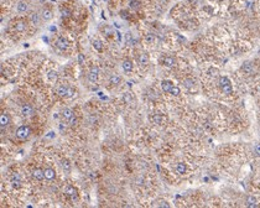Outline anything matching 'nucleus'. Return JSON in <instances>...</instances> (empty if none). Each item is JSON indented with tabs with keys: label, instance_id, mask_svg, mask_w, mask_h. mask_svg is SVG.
I'll list each match as a JSON object with an SVG mask.
<instances>
[{
	"label": "nucleus",
	"instance_id": "obj_14",
	"mask_svg": "<svg viewBox=\"0 0 260 208\" xmlns=\"http://www.w3.org/2000/svg\"><path fill=\"white\" fill-rule=\"evenodd\" d=\"M9 121H10V119H9V115L5 114V113H3L1 116H0V127H1V129L8 127Z\"/></svg>",
	"mask_w": 260,
	"mask_h": 208
},
{
	"label": "nucleus",
	"instance_id": "obj_2",
	"mask_svg": "<svg viewBox=\"0 0 260 208\" xmlns=\"http://www.w3.org/2000/svg\"><path fill=\"white\" fill-rule=\"evenodd\" d=\"M57 94H58L60 97L71 98V97H73V95H74V90L72 88L66 87V86H60V87H57Z\"/></svg>",
	"mask_w": 260,
	"mask_h": 208
},
{
	"label": "nucleus",
	"instance_id": "obj_13",
	"mask_svg": "<svg viewBox=\"0 0 260 208\" xmlns=\"http://www.w3.org/2000/svg\"><path fill=\"white\" fill-rule=\"evenodd\" d=\"M41 17L43 21H50L52 17H54V14H52L51 10H48V9H43L42 14H41Z\"/></svg>",
	"mask_w": 260,
	"mask_h": 208
},
{
	"label": "nucleus",
	"instance_id": "obj_42",
	"mask_svg": "<svg viewBox=\"0 0 260 208\" xmlns=\"http://www.w3.org/2000/svg\"><path fill=\"white\" fill-rule=\"evenodd\" d=\"M42 40L45 41L46 43H48V37H47V36H43V37H42Z\"/></svg>",
	"mask_w": 260,
	"mask_h": 208
},
{
	"label": "nucleus",
	"instance_id": "obj_37",
	"mask_svg": "<svg viewBox=\"0 0 260 208\" xmlns=\"http://www.w3.org/2000/svg\"><path fill=\"white\" fill-rule=\"evenodd\" d=\"M157 206H160V207H166V208H169V207H170V205H169V203H167L166 201H160Z\"/></svg>",
	"mask_w": 260,
	"mask_h": 208
},
{
	"label": "nucleus",
	"instance_id": "obj_21",
	"mask_svg": "<svg viewBox=\"0 0 260 208\" xmlns=\"http://www.w3.org/2000/svg\"><path fill=\"white\" fill-rule=\"evenodd\" d=\"M162 120H164V118H162L160 114H154L151 116V121H154V124H156V125H160L162 123Z\"/></svg>",
	"mask_w": 260,
	"mask_h": 208
},
{
	"label": "nucleus",
	"instance_id": "obj_33",
	"mask_svg": "<svg viewBox=\"0 0 260 208\" xmlns=\"http://www.w3.org/2000/svg\"><path fill=\"white\" fill-rule=\"evenodd\" d=\"M183 84H185V87H187V88H191V87L193 86V81L192 79H185Z\"/></svg>",
	"mask_w": 260,
	"mask_h": 208
},
{
	"label": "nucleus",
	"instance_id": "obj_30",
	"mask_svg": "<svg viewBox=\"0 0 260 208\" xmlns=\"http://www.w3.org/2000/svg\"><path fill=\"white\" fill-rule=\"evenodd\" d=\"M170 93L172 94V95H175V97H177V95H180L181 94V89L178 88V87H176V86H174L172 88H171V90H170Z\"/></svg>",
	"mask_w": 260,
	"mask_h": 208
},
{
	"label": "nucleus",
	"instance_id": "obj_6",
	"mask_svg": "<svg viewBox=\"0 0 260 208\" xmlns=\"http://www.w3.org/2000/svg\"><path fill=\"white\" fill-rule=\"evenodd\" d=\"M21 114L24 116H31L34 114V108L31 105H29V104H25L21 108Z\"/></svg>",
	"mask_w": 260,
	"mask_h": 208
},
{
	"label": "nucleus",
	"instance_id": "obj_8",
	"mask_svg": "<svg viewBox=\"0 0 260 208\" xmlns=\"http://www.w3.org/2000/svg\"><path fill=\"white\" fill-rule=\"evenodd\" d=\"M43 173H45V179L46 180H54L55 177H56V172H55V170L54 168H51V167H47V168H45L43 170Z\"/></svg>",
	"mask_w": 260,
	"mask_h": 208
},
{
	"label": "nucleus",
	"instance_id": "obj_27",
	"mask_svg": "<svg viewBox=\"0 0 260 208\" xmlns=\"http://www.w3.org/2000/svg\"><path fill=\"white\" fill-rule=\"evenodd\" d=\"M93 47H94L97 51H102V50H103V43H102V41L94 40V41H93Z\"/></svg>",
	"mask_w": 260,
	"mask_h": 208
},
{
	"label": "nucleus",
	"instance_id": "obj_19",
	"mask_svg": "<svg viewBox=\"0 0 260 208\" xmlns=\"http://www.w3.org/2000/svg\"><path fill=\"white\" fill-rule=\"evenodd\" d=\"M186 170H187V167L183 162H178L177 165H176V172L180 173V175H183V173L186 172Z\"/></svg>",
	"mask_w": 260,
	"mask_h": 208
},
{
	"label": "nucleus",
	"instance_id": "obj_17",
	"mask_svg": "<svg viewBox=\"0 0 260 208\" xmlns=\"http://www.w3.org/2000/svg\"><path fill=\"white\" fill-rule=\"evenodd\" d=\"M121 68L124 69V71H126V72H130L131 69H133V62H131V61H129V60L123 61V63H121Z\"/></svg>",
	"mask_w": 260,
	"mask_h": 208
},
{
	"label": "nucleus",
	"instance_id": "obj_12",
	"mask_svg": "<svg viewBox=\"0 0 260 208\" xmlns=\"http://www.w3.org/2000/svg\"><path fill=\"white\" fill-rule=\"evenodd\" d=\"M15 30H16V31H19V32L25 31V30H26V21H24V20L16 21V23H15Z\"/></svg>",
	"mask_w": 260,
	"mask_h": 208
},
{
	"label": "nucleus",
	"instance_id": "obj_18",
	"mask_svg": "<svg viewBox=\"0 0 260 208\" xmlns=\"http://www.w3.org/2000/svg\"><path fill=\"white\" fill-rule=\"evenodd\" d=\"M246 206L248 207H258V201L257 198L253 197V196H248L246 197Z\"/></svg>",
	"mask_w": 260,
	"mask_h": 208
},
{
	"label": "nucleus",
	"instance_id": "obj_25",
	"mask_svg": "<svg viewBox=\"0 0 260 208\" xmlns=\"http://www.w3.org/2000/svg\"><path fill=\"white\" fill-rule=\"evenodd\" d=\"M61 166H62V168H63L66 172H69V171H71V164L68 162V160H63V161L61 162Z\"/></svg>",
	"mask_w": 260,
	"mask_h": 208
},
{
	"label": "nucleus",
	"instance_id": "obj_38",
	"mask_svg": "<svg viewBox=\"0 0 260 208\" xmlns=\"http://www.w3.org/2000/svg\"><path fill=\"white\" fill-rule=\"evenodd\" d=\"M254 151H255V154L260 156V144H257L254 146Z\"/></svg>",
	"mask_w": 260,
	"mask_h": 208
},
{
	"label": "nucleus",
	"instance_id": "obj_7",
	"mask_svg": "<svg viewBox=\"0 0 260 208\" xmlns=\"http://www.w3.org/2000/svg\"><path fill=\"white\" fill-rule=\"evenodd\" d=\"M162 63H164L165 67L171 68V67H174L175 64H176V60L174 57H171V56H166V57L162 60Z\"/></svg>",
	"mask_w": 260,
	"mask_h": 208
},
{
	"label": "nucleus",
	"instance_id": "obj_16",
	"mask_svg": "<svg viewBox=\"0 0 260 208\" xmlns=\"http://www.w3.org/2000/svg\"><path fill=\"white\" fill-rule=\"evenodd\" d=\"M27 9H29L27 3H25V1H19V3H17L16 10L19 12H25V11H27Z\"/></svg>",
	"mask_w": 260,
	"mask_h": 208
},
{
	"label": "nucleus",
	"instance_id": "obj_32",
	"mask_svg": "<svg viewBox=\"0 0 260 208\" xmlns=\"http://www.w3.org/2000/svg\"><path fill=\"white\" fill-rule=\"evenodd\" d=\"M61 14H62V16L68 17L69 15H71V10L67 9V8H61Z\"/></svg>",
	"mask_w": 260,
	"mask_h": 208
},
{
	"label": "nucleus",
	"instance_id": "obj_39",
	"mask_svg": "<svg viewBox=\"0 0 260 208\" xmlns=\"http://www.w3.org/2000/svg\"><path fill=\"white\" fill-rule=\"evenodd\" d=\"M58 128H60V130H61V131H63V130L66 129V125H64L63 123H60V125H58Z\"/></svg>",
	"mask_w": 260,
	"mask_h": 208
},
{
	"label": "nucleus",
	"instance_id": "obj_40",
	"mask_svg": "<svg viewBox=\"0 0 260 208\" xmlns=\"http://www.w3.org/2000/svg\"><path fill=\"white\" fill-rule=\"evenodd\" d=\"M115 35H117V38H118V40H119V41H121V34L119 32V31H117Z\"/></svg>",
	"mask_w": 260,
	"mask_h": 208
},
{
	"label": "nucleus",
	"instance_id": "obj_4",
	"mask_svg": "<svg viewBox=\"0 0 260 208\" xmlns=\"http://www.w3.org/2000/svg\"><path fill=\"white\" fill-rule=\"evenodd\" d=\"M98 73H99V68L94 66L91 68L89 73H88V79H89V82H92V83H94V82L97 81V78H98Z\"/></svg>",
	"mask_w": 260,
	"mask_h": 208
},
{
	"label": "nucleus",
	"instance_id": "obj_28",
	"mask_svg": "<svg viewBox=\"0 0 260 208\" xmlns=\"http://www.w3.org/2000/svg\"><path fill=\"white\" fill-rule=\"evenodd\" d=\"M155 38L156 37H155V35H154V34H147L146 36H145V41H146L147 43H154V42H155Z\"/></svg>",
	"mask_w": 260,
	"mask_h": 208
},
{
	"label": "nucleus",
	"instance_id": "obj_20",
	"mask_svg": "<svg viewBox=\"0 0 260 208\" xmlns=\"http://www.w3.org/2000/svg\"><path fill=\"white\" fill-rule=\"evenodd\" d=\"M221 89H222V92H223L224 94H232V92H233L232 83H228V84H226V86H222V87H221Z\"/></svg>",
	"mask_w": 260,
	"mask_h": 208
},
{
	"label": "nucleus",
	"instance_id": "obj_26",
	"mask_svg": "<svg viewBox=\"0 0 260 208\" xmlns=\"http://www.w3.org/2000/svg\"><path fill=\"white\" fill-rule=\"evenodd\" d=\"M219 87H222V86H226V84H228V83H231V81H229V78L228 77H226V76H222V77H219Z\"/></svg>",
	"mask_w": 260,
	"mask_h": 208
},
{
	"label": "nucleus",
	"instance_id": "obj_23",
	"mask_svg": "<svg viewBox=\"0 0 260 208\" xmlns=\"http://www.w3.org/2000/svg\"><path fill=\"white\" fill-rule=\"evenodd\" d=\"M139 63L140 64H147L149 63V56L146 55V53H141L139 56Z\"/></svg>",
	"mask_w": 260,
	"mask_h": 208
},
{
	"label": "nucleus",
	"instance_id": "obj_36",
	"mask_svg": "<svg viewBox=\"0 0 260 208\" xmlns=\"http://www.w3.org/2000/svg\"><path fill=\"white\" fill-rule=\"evenodd\" d=\"M78 63L79 64H84V56H83L82 53L78 55Z\"/></svg>",
	"mask_w": 260,
	"mask_h": 208
},
{
	"label": "nucleus",
	"instance_id": "obj_35",
	"mask_svg": "<svg viewBox=\"0 0 260 208\" xmlns=\"http://www.w3.org/2000/svg\"><path fill=\"white\" fill-rule=\"evenodd\" d=\"M124 101H125L126 103H130V102H131V94H130V93H125V94H124Z\"/></svg>",
	"mask_w": 260,
	"mask_h": 208
},
{
	"label": "nucleus",
	"instance_id": "obj_34",
	"mask_svg": "<svg viewBox=\"0 0 260 208\" xmlns=\"http://www.w3.org/2000/svg\"><path fill=\"white\" fill-rule=\"evenodd\" d=\"M20 186H21V181L20 180H12V187L19 188Z\"/></svg>",
	"mask_w": 260,
	"mask_h": 208
},
{
	"label": "nucleus",
	"instance_id": "obj_41",
	"mask_svg": "<svg viewBox=\"0 0 260 208\" xmlns=\"http://www.w3.org/2000/svg\"><path fill=\"white\" fill-rule=\"evenodd\" d=\"M54 136H55V133H54V131H51V133H48V134H47V136H46V138H54Z\"/></svg>",
	"mask_w": 260,
	"mask_h": 208
},
{
	"label": "nucleus",
	"instance_id": "obj_11",
	"mask_svg": "<svg viewBox=\"0 0 260 208\" xmlns=\"http://www.w3.org/2000/svg\"><path fill=\"white\" fill-rule=\"evenodd\" d=\"M32 177H34L35 180H38V181L43 180V177H45L43 170H40V168H35V170L32 171Z\"/></svg>",
	"mask_w": 260,
	"mask_h": 208
},
{
	"label": "nucleus",
	"instance_id": "obj_22",
	"mask_svg": "<svg viewBox=\"0 0 260 208\" xmlns=\"http://www.w3.org/2000/svg\"><path fill=\"white\" fill-rule=\"evenodd\" d=\"M109 81H110V83H112V84H114V86H118V84L121 82V78L119 77L118 75H112V76H110V78H109Z\"/></svg>",
	"mask_w": 260,
	"mask_h": 208
},
{
	"label": "nucleus",
	"instance_id": "obj_10",
	"mask_svg": "<svg viewBox=\"0 0 260 208\" xmlns=\"http://www.w3.org/2000/svg\"><path fill=\"white\" fill-rule=\"evenodd\" d=\"M62 116L68 121V120H71L73 116H76V115H74V113H73L72 109H69V108H66V109L62 110Z\"/></svg>",
	"mask_w": 260,
	"mask_h": 208
},
{
	"label": "nucleus",
	"instance_id": "obj_29",
	"mask_svg": "<svg viewBox=\"0 0 260 208\" xmlns=\"http://www.w3.org/2000/svg\"><path fill=\"white\" fill-rule=\"evenodd\" d=\"M47 78L50 81H52V82L56 81L57 79V72L56 71H50V72L47 73Z\"/></svg>",
	"mask_w": 260,
	"mask_h": 208
},
{
	"label": "nucleus",
	"instance_id": "obj_9",
	"mask_svg": "<svg viewBox=\"0 0 260 208\" xmlns=\"http://www.w3.org/2000/svg\"><path fill=\"white\" fill-rule=\"evenodd\" d=\"M241 71H243L245 75H252L254 72V68H253V64L250 62H245L243 66H241Z\"/></svg>",
	"mask_w": 260,
	"mask_h": 208
},
{
	"label": "nucleus",
	"instance_id": "obj_1",
	"mask_svg": "<svg viewBox=\"0 0 260 208\" xmlns=\"http://www.w3.org/2000/svg\"><path fill=\"white\" fill-rule=\"evenodd\" d=\"M30 134H31V130H30L27 125H21V127H19L16 130V136L19 139H23V140L27 139L30 136Z\"/></svg>",
	"mask_w": 260,
	"mask_h": 208
},
{
	"label": "nucleus",
	"instance_id": "obj_3",
	"mask_svg": "<svg viewBox=\"0 0 260 208\" xmlns=\"http://www.w3.org/2000/svg\"><path fill=\"white\" fill-rule=\"evenodd\" d=\"M66 194H67V196L71 198L73 202L78 199V192H77V190L74 188L73 186H67V187H66Z\"/></svg>",
	"mask_w": 260,
	"mask_h": 208
},
{
	"label": "nucleus",
	"instance_id": "obj_24",
	"mask_svg": "<svg viewBox=\"0 0 260 208\" xmlns=\"http://www.w3.org/2000/svg\"><path fill=\"white\" fill-rule=\"evenodd\" d=\"M30 20H31V23L34 25H37L40 23V16H38V14H36V12H32V14L30 15Z\"/></svg>",
	"mask_w": 260,
	"mask_h": 208
},
{
	"label": "nucleus",
	"instance_id": "obj_15",
	"mask_svg": "<svg viewBox=\"0 0 260 208\" xmlns=\"http://www.w3.org/2000/svg\"><path fill=\"white\" fill-rule=\"evenodd\" d=\"M174 87V84L171 83L170 81H162L161 82V88H162V90L164 92H167V93H170V90H171V88Z\"/></svg>",
	"mask_w": 260,
	"mask_h": 208
},
{
	"label": "nucleus",
	"instance_id": "obj_43",
	"mask_svg": "<svg viewBox=\"0 0 260 208\" xmlns=\"http://www.w3.org/2000/svg\"><path fill=\"white\" fill-rule=\"evenodd\" d=\"M50 31H55V32H56V26H51V27H50Z\"/></svg>",
	"mask_w": 260,
	"mask_h": 208
},
{
	"label": "nucleus",
	"instance_id": "obj_31",
	"mask_svg": "<svg viewBox=\"0 0 260 208\" xmlns=\"http://www.w3.org/2000/svg\"><path fill=\"white\" fill-rule=\"evenodd\" d=\"M130 8L134 9V10H136V9L140 8V3L138 1V0H131V1H130Z\"/></svg>",
	"mask_w": 260,
	"mask_h": 208
},
{
	"label": "nucleus",
	"instance_id": "obj_5",
	"mask_svg": "<svg viewBox=\"0 0 260 208\" xmlns=\"http://www.w3.org/2000/svg\"><path fill=\"white\" fill-rule=\"evenodd\" d=\"M56 46L58 47L60 50H67L68 49V41L66 40L64 37H58L56 41Z\"/></svg>",
	"mask_w": 260,
	"mask_h": 208
}]
</instances>
